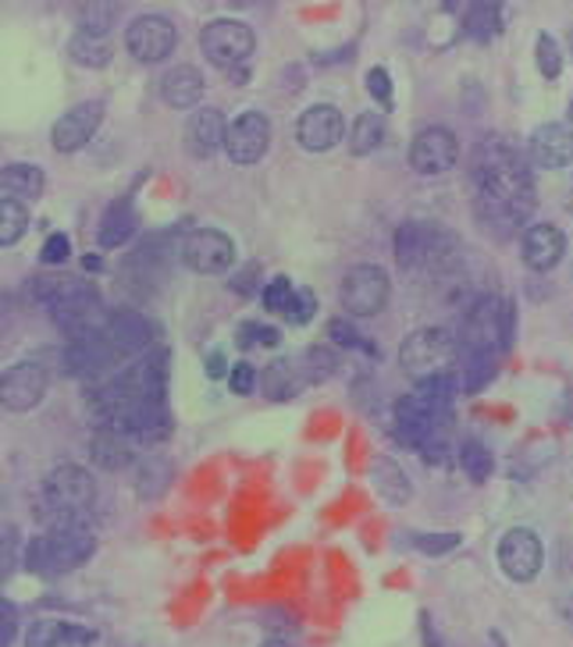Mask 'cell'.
<instances>
[{
    "label": "cell",
    "mask_w": 573,
    "mask_h": 647,
    "mask_svg": "<svg viewBox=\"0 0 573 647\" xmlns=\"http://www.w3.org/2000/svg\"><path fill=\"white\" fill-rule=\"evenodd\" d=\"M474 178H478V211L485 221L513 228L531 214L534 206L531 172L513 153V147H506L499 139L485 142L474 157Z\"/></svg>",
    "instance_id": "cell-1"
},
{
    "label": "cell",
    "mask_w": 573,
    "mask_h": 647,
    "mask_svg": "<svg viewBox=\"0 0 573 647\" xmlns=\"http://www.w3.org/2000/svg\"><path fill=\"white\" fill-rule=\"evenodd\" d=\"M97 551V537L89 534L86 527H54L50 534H40L36 541H29V551H25V559H29V569L43 576H58V573H72V569H79L89 555Z\"/></svg>",
    "instance_id": "cell-2"
},
{
    "label": "cell",
    "mask_w": 573,
    "mask_h": 647,
    "mask_svg": "<svg viewBox=\"0 0 573 647\" xmlns=\"http://www.w3.org/2000/svg\"><path fill=\"white\" fill-rule=\"evenodd\" d=\"M456 356H460V342H456L445 328H420L399 348V364L417 384L449 373Z\"/></svg>",
    "instance_id": "cell-3"
},
{
    "label": "cell",
    "mask_w": 573,
    "mask_h": 647,
    "mask_svg": "<svg viewBox=\"0 0 573 647\" xmlns=\"http://www.w3.org/2000/svg\"><path fill=\"white\" fill-rule=\"evenodd\" d=\"M97 502L93 473L82 466L65 462L43 481V506L47 516H54L58 527H75V516H82Z\"/></svg>",
    "instance_id": "cell-4"
},
{
    "label": "cell",
    "mask_w": 573,
    "mask_h": 647,
    "mask_svg": "<svg viewBox=\"0 0 573 647\" xmlns=\"http://www.w3.org/2000/svg\"><path fill=\"white\" fill-rule=\"evenodd\" d=\"M509 334H513V303L485 295L467 309L463 345L470 356H495L509 345Z\"/></svg>",
    "instance_id": "cell-5"
},
{
    "label": "cell",
    "mask_w": 573,
    "mask_h": 647,
    "mask_svg": "<svg viewBox=\"0 0 573 647\" xmlns=\"http://www.w3.org/2000/svg\"><path fill=\"white\" fill-rule=\"evenodd\" d=\"M47 303L54 309V320L65 331H72V339L79 334H93L104 331V309H100V295L93 292L89 281H58L54 289L47 292Z\"/></svg>",
    "instance_id": "cell-6"
},
{
    "label": "cell",
    "mask_w": 573,
    "mask_h": 647,
    "mask_svg": "<svg viewBox=\"0 0 573 647\" xmlns=\"http://www.w3.org/2000/svg\"><path fill=\"white\" fill-rule=\"evenodd\" d=\"M456 250L453 236H445L442 228L424 225V221H406L396 231V256L406 270L420 267H442L445 256Z\"/></svg>",
    "instance_id": "cell-7"
},
{
    "label": "cell",
    "mask_w": 573,
    "mask_h": 647,
    "mask_svg": "<svg viewBox=\"0 0 573 647\" xmlns=\"http://www.w3.org/2000/svg\"><path fill=\"white\" fill-rule=\"evenodd\" d=\"M253 33L246 22H235V18H214L203 25L200 33V50L207 54L211 64H218V68H232L235 64L243 68V61L253 54Z\"/></svg>",
    "instance_id": "cell-8"
},
{
    "label": "cell",
    "mask_w": 573,
    "mask_h": 647,
    "mask_svg": "<svg viewBox=\"0 0 573 647\" xmlns=\"http://www.w3.org/2000/svg\"><path fill=\"white\" fill-rule=\"evenodd\" d=\"M445 409H449V403H438V398H431L428 392H413V395L399 398L396 403L399 437L413 448H428L435 442L438 427L445 420Z\"/></svg>",
    "instance_id": "cell-9"
},
{
    "label": "cell",
    "mask_w": 573,
    "mask_h": 647,
    "mask_svg": "<svg viewBox=\"0 0 573 647\" xmlns=\"http://www.w3.org/2000/svg\"><path fill=\"white\" fill-rule=\"evenodd\" d=\"M389 275L378 264H356L349 275L342 278V306L349 309V317H374L389 303Z\"/></svg>",
    "instance_id": "cell-10"
},
{
    "label": "cell",
    "mask_w": 573,
    "mask_h": 647,
    "mask_svg": "<svg viewBox=\"0 0 573 647\" xmlns=\"http://www.w3.org/2000/svg\"><path fill=\"white\" fill-rule=\"evenodd\" d=\"M182 261L196 275H225L235 264V242L218 228H196L182 242Z\"/></svg>",
    "instance_id": "cell-11"
},
{
    "label": "cell",
    "mask_w": 573,
    "mask_h": 647,
    "mask_svg": "<svg viewBox=\"0 0 573 647\" xmlns=\"http://www.w3.org/2000/svg\"><path fill=\"white\" fill-rule=\"evenodd\" d=\"M178 43V29L171 18L164 15H139L129 29H125V47L136 61L157 64L175 50Z\"/></svg>",
    "instance_id": "cell-12"
},
{
    "label": "cell",
    "mask_w": 573,
    "mask_h": 647,
    "mask_svg": "<svg viewBox=\"0 0 573 647\" xmlns=\"http://www.w3.org/2000/svg\"><path fill=\"white\" fill-rule=\"evenodd\" d=\"M267 147H271V122L260 111H246L228 125L225 136V153L232 164H257Z\"/></svg>",
    "instance_id": "cell-13"
},
{
    "label": "cell",
    "mask_w": 573,
    "mask_h": 647,
    "mask_svg": "<svg viewBox=\"0 0 573 647\" xmlns=\"http://www.w3.org/2000/svg\"><path fill=\"white\" fill-rule=\"evenodd\" d=\"M542 562H545V551H542V541L534 530H509V534L499 541V566L509 580H517V584H527L542 573Z\"/></svg>",
    "instance_id": "cell-14"
},
{
    "label": "cell",
    "mask_w": 573,
    "mask_h": 647,
    "mask_svg": "<svg viewBox=\"0 0 573 647\" xmlns=\"http://www.w3.org/2000/svg\"><path fill=\"white\" fill-rule=\"evenodd\" d=\"M47 395V370L36 359H25V364H15L11 370H4L0 378V403L11 413H25L33 406H40Z\"/></svg>",
    "instance_id": "cell-15"
},
{
    "label": "cell",
    "mask_w": 573,
    "mask_h": 647,
    "mask_svg": "<svg viewBox=\"0 0 573 647\" xmlns=\"http://www.w3.org/2000/svg\"><path fill=\"white\" fill-rule=\"evenodd\" d=\"M460 157V142L442 125H431L424 132H417L413 147H410V167L417 175H442L449 172Z\"/></svg>",
    "instance_id": "cell-16"
},
{
    "label": "cell",
    "mask_w": 573,
    "mask_h": 647,
    "mask_svg": "<svg viewBox=\"0 0 573 647\" xmlns=\"http://www.w3.org/2000/svg\"><path fill=\"white\" fill-rule=\"evenodd\" d=\"M342 136H346V122L342 114L331 107V103H317V107H307L296 122V139L303 150L310 153H324L331 147H339Z\"/></svg>",
    "instance_id": "cell-17"
},
{
    "label": "cell",
    "mask_w": 573,
    "mask_h": 647,
    "mask_svg": "<svg viewBox=\"0 0 573 647\" xmlns=\"http://www.w3.org/2000/svg\"><path fill=\"white\" fill-rule=\"evenodd\" d=\"M104 342L111 348L114 359H132L150 348V320L132 314V309H122V314H111L104 324Z\"/></svg>",
    "instance_id": "cell-18"
},
{
    "label": "cell",
    "mask_w": 573,
    "mask_h": 647,
    "mask_svg": "<svg viewBox=\"0 0 573 647\" xmlns=\"http://www.w3.org/2000/svg\"><path fill=\"white\" fill-rule=\"evenodd\" d=\"M100 122H104V107L100 103H79V107L65 111L61 118L54 122V150L61 153H75L82 150L89 139L97 136Z\"/></svg>",
    "instance_id": "cell-19"
},
{
    "label": "cell",
    "mask_w": 573,
    "mask_h": 647,
    "mask_svg": "<svg viewBox=\"0 0 573 647\" xmlns=\"http://www.w3.org/2000/svg\"><path fill=\"white\" fill-rule=\"evenodd\" d=\"M531 161L538 167H549V172H559V167L573 164V132L566 125H542L534 128L531 136Z\"/></svg>",
    "instance_id": "cell-20"
},
{
    "label": "cell",
    "mask_w": 573,
    "mask_h": 647,
    "mask_svg": "<svg viewBox=\"0 0 573 647\" xmlns=\"http://www.w3.org/2000/svg\"><path fill=\"white\" fill-rule=\"evenodd\" d=\"M566 253V236L556 225H534L520 242V256L531 270H552Z\"/></svg>",
    "instance_id": "cell-21"
},
{
    "label": "cell",
    "mask_w": 573,
    "mask_h": 647,
    "mask_svg": "<svg viewBox=\"0 0 573 647\" xmlns=\"http://www.w3.org/2000/svg\"><path fill=\"white\" fill-rule=\"evenodd\" d=\"M107 364H114V356H111V348H107L104 334H100V331L79 334V339H72L68 348H65V370L75 373V378L104 370Z\"/></svg>",
    "instance_id": "cell-22"
},
{
    "label": "cell",
    "mask_w": 573,
    "mask_h": 647,
    "mask_svg": "<svg viewBox=\"0 0 573 647\" xmlns=\"http://www.w3.org/2000/svg\"><path fill=\"white\" fill-rule=\"evenodd\" d=\"M122 434L132 437V445H161L171 434V420L164 403H150L143 409H136L129 423L122 427Z\"/></svg>",
    "instance_id": "cell-23"
},
{
    "label": "cell",
    "mask_w": 573,
    "mask_h": 647,
    "mask_svg": "<svg viewBox=\"0 0 573 647\" xmlns=\"http://www.w3.org/2000/svg\"><path fill=\"white\" fill-rule=\"evenodd\" d=\"M161 97L168 107H196L203 100V75L193 64H178L161 79Z\"/></svg>",
    "instance_id": "cell-24"
},
{
    "label": "cell",
    "mask_w": 573,
    "mask_h": 647,
    "mask_svg": "<svg viewBox=\"0 0 573 647\" xmlns=\"http://www.w3.org/2000/svg\"><path fill=\"white\" fill-rule=\"evenodd\" d=\"M93 640V633L65 623V619H36L25 633V647H79Z\"/></svg>",
    "instance_id": "cell-25"
},
{
    "label": "cell",
    "mask_w": 573,
    "mask_h": 647,
    "mask_svg": "<svg viewBox=\"0 0 573 647\" xmlns=\"http://www.w3.org/2000/svg\"><path fill=\"white\" fill-rule=\"evenodd\" d=\"M89 456L100 470H122L132 462V437L114 431V427H97L93 442H89Z\"/></svg>",
    "instance_id": "cell-26"
},
{
    "label": "cell",
    "mask_w": 573,
    "mask_h": 647,
    "mask_svg": "<svg viewBox=\"0 0 573 647\" xmlns=\"http://www.w3.org/2000/svg\"><path fill=\"white\" fill-rule=\"evenodd\" d=\"M225 136H228V125L218 107H203L193 114V122H189V150H193L196 157H211L214 150L225 147Z\"/></svg>",
    "instance_id": "cell-27"
},
{
    "label": "cell",
    "mask_w": 573,
    "mask_h": 647,
    "mask_svg": "<svg viewBox=\"0 0 573 647\" xmlns=\"http://www.w3.org/2000/svg\"><path fill=\"white\" fill-rule=\"evenodd\" d=\"M371 487L378 491L381 502H389V506H406L410 502V481H406V473L399 470V462H392L385 456L371 459Z\"/></svg>",
    "instance_id": "cell-28"
},
{
    "label": "cell",
    "mask_w": 573,
    "mask_h": 647,
    "mask_svg": "<svg viewBox=\"0 0 573 647\" xmlns=\"http://www.w3.org/2000/svg\"><path fill=\"white\" fill-rule=\"evenodd\" d=\"M136 211H132V203L129 200H118V203H111L104 217H100V228H97V242L104 245V250H114V245H122V242H129L132 239V231H136Z\"/></svg>",
    "instance_id": "cell-29"
},
{
    "label": "cell",
    "mask_w": 573,
    "mask_h": 647,
    "mask_svg": "<svg viewBox=\"0 0 573 647\" xmlns=\"http://www.w3.org/2000/svg\"><path fill=\"white\" fill-rule=\"evenodd\" d=\"M0 186H4V196H11V200H36V196H43L47 178L40 167H33V164H4Z\"/></svg>",
    "instance_id": "cell-30"
},
{
    "label": "cell",
    "mask_w": 573,
    "mask_h": 647,
    "mask_svg": "<svg viewBox=\"0 0 573 647\" xmlns=\"http://www.w3.org/2000/svg\"><path fill=\"white\" fill-rule=\"evenodd\" d=\"M303 384H307V373H300V367H292L289 359H275V364L264 370V392L271 398L300 395Z\"/></svg>",
    "instance_id": "cell-31"
},
{
    "label": "cell",
    "mask_w": 573,
    "mask_h": 647,
    "mask_svg": "<svg viewBox=\"0 0 573 647\" xmlns=\"http://www.w3.org/2000/svg\"><path fill=\"white\" fill-rule=\"evenodd\" d=\"M171 484V462L168 459H161V456H150L147 462H139V470H136V491H139V498H161L164 491H168Z\"/></svg>",
    "instance_id": "cell-32"
},
{
    "label": "cell",
    "mask_w": 573,
    "mask_h": 647,
    "mask_svg": "<svg viewBox=\"0 0 573 647\" xmlns=\"http://www.w3.org/2000/svg\"><path fill=\"white\" fill-rule=\"evenodd\" d=\"M381 142H385V118H378V114H371V111L360 114L349 128V153L367 157V153H374Z\"/></svg>",
    "instance_id": "cell-33"
},
{
    "label": "cell",
    "mask_w": 573,
    "mask_h": 647,
    "mask_svg": "<svg viewBox=\"0 0 573 647\" xmlns=\"http://www.w3.org/2000/svg\"><path fill=\"white\" fill-rule=\"evenodd\" d=\"M68 58L75 64H82V68H104V64H111V43L104 40V36L75 33L72 43H68Z\"/></svg>",
    "instance_id": "cell-34"
},
{
    "label": "cell",
    "mask_w": 573,
    "mask_h": 647,
    "mask_svg": "<svg viewBox=\"0 0 573 647\" xmlns=\"http://www.w3.org/2000/svg\"><path fill=\"white\" fill-rule=\"evenodd\" d=\"M463 29H467V36H474L481 43L492 40V36H499V29H502V8L499 4H470Z\"/></svg>",
    "instance_id": "cell-35"
},
{
    "label": "cell",
    "mask_w": 573,
    "mask_h": 647,
    "mask_svg": "<svg viewBox=\"0 0 573 647\" xmlns=\"http://www.w3.org/2000/svg\"><path fill=\"white\" fill-rule=\"evenodd\" d=\"M25 225H29V214H25V206L18 200L4 196L0 200V245H15L25 236Z\"/></svg>",
    "instance_id": "cell-36"
},
{
    "label": "cell",
    "mask_w": 573,
    "mask_h": 647,
    "mask_svg": "<svg viewBox=\"0 0 573 647\" xmlns=\"http://www.w3.org/2000/svg\"><path fill=\"white\" fill-rule=\"evenodd\" d=\"M460 466H463V473L470 477V481H488L492 477V452L485 445H478V442H467L460 448Z\"/></svg>",
    "instance_id": "cell-37"
},
{
    "label": "cell",
    "mask_w": 573,
    "mask_h": 647,
    "mask_svg": "<svg viewBox=\"0 0 573 647\" xmlns=\"http://www.w3.org/2000/svg\"><path fill=\"white\" fill-rule=\"evenodd\" d=\"M534 61H538V72L545 79H559V72H563V54H559V47L549 33H542L538 43H534Z\"/></svg>",
    "instance_id": "cell-38"
},
{
    "label": "cell",
    "mask_w": 573,
    "mask_h": 647,
    "mask_svg": "<svg viewBox=\"0 0 573 647\" xmlns=\"http://www.w3.org/2000/svg\"><path fill=\"white\" fill-rule=\"evenodd\" d=\"M114 15H118V8H114V4H82V8H79V22H82V33L104 36V33L111 29Z\"/></svg>",
    "instance_id": "cell-39"
},
{
    "label": "cell",
    "mask_w": 573,
    "mask_h": 647,
    "mask_svg": "<svg viewBox=\"0 0 573 647\" xmlns=\"http://www.w3.org/2000/svg\"><path fill=\"white\" fill-rule=\"evenodd\" d=\"M292 295H296V289H292V281L278 275V278L267 281V289H264V306H267V309H282V314H285L289 303H292Z\"/></svg>",
    "instance_id": "cell-40"
},
{
    "label": "cell",
    "mask_w": 573,
    "mask_h": 647,
    "mask_svg": "<svg viewBox=\"0 0 573 647\" xmlns=\"http://www.w3.org/2000/svg\"><path fill=\"white\" fill-rule=\"evenodd\" d=\"M314 309H317V300H314V292L310 289H296V295H292V303L285 309V317L292 324H307L314 317Z\"/></svg>",
    "instance_id": "cell-41"
},
{
    "label": "cell",
    "mask_w": 573,
    "mask_h": 647,
    "mask_svg": "<svg viewBox=\"0 0 573 647\" xmlns=\"http://www.w3.org/2000/svg\"><path fill=\"white\" fill-rule=\"evenodd\" d=\"M460 545V534H453V530H445V534H417V548L424 555H442V551H453Z\"/></svg>",
    "instance_id": "cell-42"
},
{
    "label": "cell",
    "mask_w": 573,
    "mask_h": 647,
    "mask_svg": "<svg viewBox=\"0 0 573 647\" xmlns=\"http://www.w3.org/2000/svg\"><path fill=\"white\" fill-rule=\"evenodd\" d=\"M68 253H72V242H68V236H61V231H54L47 242H43V253H40V261L43 264H65L68 261Z\"/></svg>",
    "instance_id": "cell-43"
},
{
    "label": "cell",
    "mask_w": 573,
    "mask_h": 647,
    "mask_svg": "<svg viewBox=\"0 0 573 647\" xmlns=\"http://www.w3.org/2000/svg\"><path fill=\"white\" fill-rule=\"evenodd\" d=\"M335 370V356L328 348H310L307 353V381H321Z\"/></svg>",
    "instance_id": "cell-44"
},
{
    "label": "cell",
    "mask_w": 573,
    "mask_h": 647,
    "mask_svg": "<svg viewBox=\"0 0 573 647\" xmlns=\"http://www.w3.org/2000/svg\"><path fill=\"white\" fill-rule=\"evenodd\" d=\"M367 89H371V97L381 103V107H392V79L385 68L367 72Z\"/></svg>",
    "instance_id": "cell-45"
},
{
    "label": "cell",
    "mask_w": 573,
    "mask_h": 647,
    "mask_svg": "<svg viewBox=\"0 0 573 647\" xmlns=\"http://www.w3.org/2000/svg\"><path fill=\"white\" fill-rule=\"evenodd\" d=\"M243 345H278L282 342V334L278 328H264V324H243Z\"/></svg>",
    "instance_id": "cell-46"
},
{
    "label": "cell",
    "mask_w": 573,
    "mask_h": 647,
    "mask_svg": "<svg viewBox=\"0 0 573 647\" xmlns=\"http://www.w3.org/2000/svg\"><path fill=\"white\" fill-rule=\"evenodd\" d=\"M228 384H232L235 395H250L253 384H257V370H253L250 364H235L232 370H228Z\"/></svg>",
    "instance_id": "cell-47"
},
{
    "label": "cell",
    "mask_w": 573,
    "mask_h": 647,
    "mask_svg": "<svg viewBox=\"0 0 573 647\" xmlns=\"http://www.w3.org/2000/svg\"><path fill=\"white\" fill-rule=\"evenodd\" d=\"M328 331H331V339H335L339 345H360V348H371L367 342H360V334H356L346 320H331V324H328Z\"/></svg>",
    "instance_id": "cell-48"
},
{
    "label": "cell",
    "mask_w": 573,
    "mask_h": 647,
    "mask_svg": "<svg viewBox=\"0 0 573 647\" xmlns=\"http://www.w3.org/2000/svg\"><path fill=\"white\" fill-rule=\"evenodd\" d=\"M0 647H11V640H15V605H0Z\"/></svg>",
    "instance_id": "cell-49"
},
{
    "label": "cell",
    "mask_w": 573,
    "mask_h": 647,
    "mask_svg": "<svg viewBox=\"0 0 573 647\" xmlns=\"http://www.w3.org/2000/svg\"><path fill=\"white\" fill-rule=\"evenodd\" d=\"M207 373H211V378H221V373H225V356L221 353L207 356Z\"/></svg>",
    "instance_id": "cell-50"
},
{
    "label": "cell",
    "mask_w": 573,
    "mask_h": 647,
    "mask_svg": "<svg viewBox=\"0 0 573 647\" xmlns=\"http://www.w3.org/2000/svg\"><path fill=\"white\" fill-rule=\"evenodd\" d=\"M82 267H86V270H100V256H86Z\"/></svg>",
    "instance_id": "cell-51"
},
{
    "label": "cell",
    "mask_w": 573,
    "mask_h": 647,
    "mask_svg": "<svg viewBox=\"0 0 573 647\" xmlns=\"http://www.w3.org/2000/svg\"><path fill=\"white\" fill-rule=\"evenodd\" d=\"M260 647H296V644H289V640H264Z\"/></svg>",
    "instance_id": "cell-52"
},
{
    "label": "cell",
    "mask_w": 573,
    "mask_h": 647,
    "mask_svg": "<svg viewBox=\"0 0 573 647\" xmlns=\"http://www.w3.org/2000/svg\"><path fill=\"white\" fill-rule=\"evenodd\" d=\"M570 54H573V29H570Z\"/></svg>",
    "instance_id": "cell-53"
},
{
    "label": "cell",
    "mask_w": 573,
    "mask_h": 647,
    "mask_svg": "<svg viewBox=\"0 0 573 647\" xmlns=\"http://www.w3.org/2000/svg\"><path fill=\"white\" fill-rule=\"evenodd\" d=\"M570 122H573V100H570Z\"/></svg>",
    "instance_id": "cell-54"
}]
</instances>
